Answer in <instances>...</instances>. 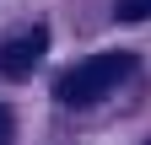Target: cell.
Returning <instances> with one entry per match:
<instances>
[{
  "label": "cell",
  "instance_id": "obj_1",
  "mask_svg": "<svg viewBox=\"0 0 151 145\" xmlns=\"http://www.w3.org/2000/svg\"><path fill=\"white\" fill-rule=\"evenodd\" d=\"M129 70H135V54L129 48H108V54H92V59H81L76 70H65L60 86H54V97H60L65 107H92L103 102L113 86H119Z\"/></svg>",
  "mask_w": 151,
  "mask_h": 145
},
{
  "label": "cell",
  "instance_id": "obj_2",
  "mask_svg": "<svg viewBox=\"0 0 151 145\" xmlns=\"http://www.w3.org/2000/svg\"><path fill=\"white\" fill-rule=\"evenodd\" d=\"M43 48H49V27H27L22 38L0 43V75L6 81H27L38 70V59H43Z\"/></svg>",
  "mask_w": 151,
  "mask_h": 145
},
{
  "label": "cell",
  "instance_id": "obj_3",
  "mask_svg": "<svg viewBox=\"0 0 151 145\" xmlns=\"http://www.w3.org/2000/svg\"><path fill=\"white\" fill-rule=\"evenodd\" d=\"M151 16V0H119V22H146Z\"/></svg>",
  "mask_w": 151,
  "mask_h": 145
},
{
  "label": "cell",
  "instance_id": "obj_4",
  "mask_svg": "<svg viewBox=\"0 0 151 145\" xmlns=\"http://www.w3.org/2000/svg\"><path fill=\"white\" fill-rule=\"evenodd\" d=\"M11 140V107H0V145Z\"/></svg>",
  "mask_w": 151,
  "mask_h": 145
}]
</instances>
